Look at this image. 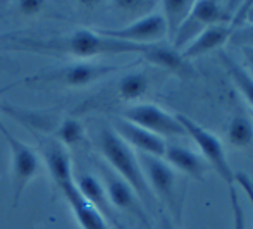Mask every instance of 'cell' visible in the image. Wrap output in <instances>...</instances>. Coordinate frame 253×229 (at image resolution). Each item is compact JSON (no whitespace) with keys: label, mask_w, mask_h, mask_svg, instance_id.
<instances>
[{"label":"cell","mask_w":253,"mask_h":229,"mask_svg":"<svg viewBox=\"0 0 253 229\" xmlns=\"http://www.w3.org/2000/svg\"><path fill=\"white\" fill-rule=\"evenodd\" d=\"M21 83H23V81H19V83H14V85H7V87L0 88V95H2L3 92L10 90V88H14V87H16V85H21ZM0 133L3 135V138H5V139L10 137V131L7 130V126H5V124H3V121H2V116H0Z\"/></svg>","instance_id":"cell-27"},{"label":"cell","mask_w":253,"mask_h":229,"mask_svg":"<svg viewBox=\"0 0 253 229\" xmlns=\"http://www.w3.org/2000/svg\"><path fill=\"white\" fill-rule=\"evenodd\" d=\"M138 160H140L141 171H143L145 180H147V184L153 193V196L159 198L170 210V214L179 221L181 209H183V198H181L179 191H177L176 171L164 159L147 155V153H140Z\"/></svg>","instance_id":"cell-3"},{"label":"cell","mask_w":253,"mask_h":229,"mask_svg":"<svg viewBox=\"0 0 253 229\" xmlns=\"http://www.w3.org/2000/svg\"><path fill=\"white\" fill-rule=\"evenodd\" d=\"M83 124L78 119H64L57 128V139L66 146L76 145V143H80L83 139Z\"/></svg>","instance_id":"cell-21"},{"label":"cell","mask_w":253,"mask_h":229,"mask_svg":"<svg viewBox=\"0 0 253 229\" xmlns=\"http://www.w3.org/2000/svg\"><path fill=\"white\" fill-rule=\"evenodd\" d=\"M123 119L150 131L157 137H186L183 126L174 114L153 105V103H140L127 107L123 112Z\"/></svg>","instance_id":"cell-8"},{"label":"cell","mask_w":253,"mask_h":229,"mask_svg":"<svg viewBox=\"0 0 253 229\" xmlns=\"http://www.w3.org/2000/svg\"><path fill=\"white\" fill-rule=\"evenodd\" d=\"M98 150H100L105 162L112 167L114 173L134 189V193L140 196L141 202L152 203L155 200L147 184V180H145L138 155L127 143H124L117 137V133L112 128H102L100 135H98Z\"/></svg>","instance_id":"cell-2"},{"label":"cell","mask_w":253,"mask_h":229,"mask_svg":"<svg viewBox=\"0 0 253 229\" xmlns=\"http://www.w3.org/2000/svg\"><path fill=\"white\" fill-rule=\"evenodd\" d=\"M227 141L234 148H247L253 141V121L250 116L236 114L227 128Z\"/></svg>","instance_id":"cell-19"},{"label":"cell","mask_w":253,"mask_h":229,"mask_svg":"<svg viewBox=\"0 0 253 229\" xmlns=\"http://www.w3.org/2000/svg\"><path fill=\"white\" fill-rule=\"evenodd\" d=\"M119 71L117 66L110 64H95V62H74L69 66L50 69L23 80V83H42V85H57L66 88H81L95 83V81L107 78Z\"/></svg>","instance_id":"cell-4"},{"label":"cell","mask_w":253,"mask_h":229,"mask_svg":"<svg viewBox=\"0 0 253 229\" xmlns=\"http://www.w3.org/2000/svg\"><path fill=\"white\" fill-rule=\"evenodd\" d=\"M243 60H245V71L253 78V48H248V46H243Z\"/></svg>","instance_id":"cell-26"},{"label":"cell","mask_w":253,"mask_h":229,"mask_svg":"<svg viewBox=\"0 0 253 229\" xmlns=\"http://www.w3.org/2000/svg\"><path fill=\"white\" fill-rule=\"evenodd\" d=\"M250 117H252V121H253V110H250Z\"/></svg>","instance_id":"cell-31"},{"label":"cell","mask_w":253,"mask_h":229,"mask_svg":"<svg viewBox=\"0 0 253 229\" xmlns=\"http://www.w3.org/2000/svg\"><path fill=\"white\" fill-rule=\"evenodd\" d=\"M10 148V166H12V205H19L26 186L37 178L42 169V160L30 145L10 135L5 139Z\"/></svg>","instance_id":"cell-6"},{"label":"cell","mask_w":253,"mask_h":229,"mask_svg":"<svg viewBox=\"0 0 253 229\" xmlns=\"http://www.w3.org/2000/svg\"><path fill=\"white\" fill-rule=\"evenodd\" d=\"M102 176H103V188H105L107 198H109L112 209L121 210V212L127 214V216L134 217L141 226L147 229H152V223L147 216V210L143 207V202L140 200V196L134 193V189L124 180H121L112 169L105 166H100Z\"/></svg>","instance_id":"cell-7"},{"label":"cell","mask_w":253,"mask_h":229,"mask_svg":"<svg viewBox=\"0 0 253 229\" xmlns=\"http://www.w3.org/2000/svg\"><path fill=\"white\" fill-rule=\"evenodd\" d=\"M14 46L28 52L45 53V55H64L78 57V59H90L97 55H119V53H141L143 55L150 45H134L121 42L116 38L103 37L98 31L76 30L69 35L52 37L47 40H35V38H10Z\"/></svg>","instance_id":"cell-1"},{"label":"cell","mask_w":253,"mask_h":229,"mask_svg":"<svg viewBox=\"0 0 253 229\" xmlns=\"http://www.w3.org/2000/svg\"><path fill=\"white\" fill-rule=\"evenodd\" d=\"M143 57L148 62L155 64V66L162 67L169 73L177 74V76H190L191 74V67L188 60L174 46L150 45V48L143 53Z\"/></svg>","instance_id":"cell-16"},{"label":"cell","mask_w":253,"mask_h":229,"mask_svg":"<svg viewBox=\"0 0 253 229\" xmlns=\"http://www.w3.org/2000/svg\"><path fill=\"white\" fill-rule=\"evenodd\" d=\"M60 191L66 196L69 207L73 209V214L81 229H110L105 217L80 193V189L74 184V180L60 186Z\"/></svg>","instance_id":"cell-12"},{"label":"cell","mask_w":253,"mask_h":229,"mask_svg":"<svg viewBox=\"0 0 253 229\" xmlns=\"http://www.w3.org/2000/svg\"><path fill=\"white\" fill-rule=\"evenodd\" d=\"M247 23L253 24V2L250 3V9H248V16H247Z\"/></svg>","instance_id":"cell-30"},{"label":"cell","mask_w":253,"mask_h":229,"mask_svg":"<svg viewBox=\"0 0 253 229\" xmlns=\"http://www.w3.org/2000/svg\"><path fill=\"white\" fill-rule=\"evenodd\" d=\"M103 37L116 38L121 42L134 45H157L162 38L167 37V26L160 12H150L147 16L138 17L131 24L112 30H97Z\"/></svg>","instance_id":"cell-9"},{"label":"cell","mask_w":253,"mask_h":229,"mask_svg":"<svg viewBox=\"0 0 253 229\" xmlns=\"http://www.w3.org/2000/svg\"><path fill=\"white\" fill-rule=\"evenodd\" d=\"M74 180V184L76 188L80 189V193L102 214L103 217L107 219V223H110L112 219L117 217V212L112 209L110 205L109 198H107V193H105V188H103L102 181L98 178H95L93 174L90 173H84V174H80V176L73 178Z\"/></svg>","instance_id":"cell-15"},{"label":"cell","mask_w":253,"mask_h":229,"mask_svg":"<svg viewBox=\"0 0 253 229\" xmlns=\"http://www.w3.org/2000/svg\"><path fill=\"white\" fill-rule=\"evenodd\" d=\"M229 200L231 207H233V216H234V228L233 229H247V219H245L243 205L240 202V193H238L236 184H229Z\"/></svg>","instance_id":"cell-22"},{"label":"cell","mask_w":253,"mask_h":229,"mask_svg":"<svg viewBox=\"0 0 253 229\" xmlns=\"http://www.w3.org/2000/svg\"><path fill=\"white\" fill-rule=\"evenodd\" d=\"M110 224H114V228H116V229H127V228L124 226V224L119 221V217H116V219H112V221H110Z\"/></svg>","instance_id":"cell-29"},{"label":"cell","mask_w":253,"mask_h":229,"mask_svg":"<svg viewBox=\"0 0 253 229\" xmlns=\"http://www.w3.org/2000/svg\"><path fill=\"white\" fill-rule=\"evenodd\" d=\"M160 5H162L160 14H162L167 26V37L172 40L179 26L190 16L191 9H193V0H166Z\"/></svg>","instance_id":"cell-17"},{"label":"cell","mask_w":253,"mask_h":229,"mask_svg":"<svg viewBox=\"0 0 253 229\" xmlns=\"http://www.w3.org/2000/svg\"><path fill=\"white\" fill-rule=\"evenodd\" d=\"M159 229H177V228L174 226V223L169 219V217H167V216H162V217H160Z\"/></svg>","instance_id":"cell-28"},{"label":"cell","mask_w":253,"mask_h":229,"mask_svg":"<svg viewBox=\"0 0 253 229\" xmlns=\"http://www.w3.org/2000/svg\"><path fill=\"white\" fill-rule=\"evenodd\" d=\"M148 87H150V80L145 73L141 71L127 73L117 83V95L123 100H136L148 92Z\"/></svg>","instance_id":"cell-20"},{"label":"cell","mask_w":253,"mask_h":229,"mask_svg":"<svg viewBox=\"0 0 253 229\" xmlns=\"http://www.w3.org/2000/svg\"><path fill=\"white\" fill-rule=\"evenodd\" d=\"M42 155H43L48 174L59 188L73 181L71 153L66 145H62L57 138H43L42 139Z\"/></svg>","instance_id":"cell-11"},{"label":"cell","mask_w":253,"mask_h":229,"mask_svg":"<svg viewBox=\"0 0 253 229\" xmlns=\"http://www.w3.org/2000/svg\"><path fill=\"white\" fill-rule=\"evenodd\" d=\"M112 130L116 131L117 137L123 139L124 143H127L131 148L134 146V148L140 150V153H147V155L164 159V153H166V146H167L164 138L157 137V135L136 126V124L129 123V121L123 119V117L114 121Z\"/></svg>","instance_id":"cell-10"},{"label":"cell","mask_w":253,"mask_h":229,"mask_svg":"<svg viewBox=\"0 0 253 229\" xmlns=\"http://www.w3.org/2000/svg\"><path fill=\"white\" fill-rule=\"evenodd\" d=\"M234 184L240 186L245 191V195L248 196V202H250L252 210H253V181L250 180V176L245 173H234Z\"/></svg>","instance_id":"cell-24"},{"label":"cell","mask_w":253,"mask_h":229,"mask_svg":"<svg viewBox=\"0 0 253 229\" xmlns=\"http://www.w3.org/2000/svg\"><path fill=\"white\" fill-rule=\"evenodd\" d=\"M17 7H19V10L23 14H35L38 12V10L43 7V3L42 2H35V0H24V2H17Z\"/></svg>","instance_id":"cell-25"},{"label":"cell","mask_w":253,"mask_h":229,"mask_svg":"<svg viewBox=\"0 0 253 229\" xmlns=\"http://www.w3.org/2000/svg\"><path fill=\"white\" fill-rule=\"evenodd\" d=\"M177 121L183 126L186 137H190L197 143V146L202 150L203 157H205V162H209L210 166L215 169V173L222 178L224 181L229 184H234V171L229 166V160H227L226 150H224L220 139L212 135L209 130L202 128L198 123H195L193 119H190L184 114H176Z\"/></svg>","instance_id":"cell-5"},{"label":"cell","mask_w":253,"mask_h":229,"mask_svg":"<svg viewBox=\"0 0 253 229\" xmlns=\"http://www.w3.org/2000/svg\"><path fill=\"white\" fill-rule=\"evenodd\" d=\"M219 57H220V60H222L226 71L229 73V76L233 78V81L238 87V90H240L241 95L247 98L248 105H250L252 110H253V78L247 73V71H245L243 66H240V64H238L233 57L227 55L226 52H220Z\"/></svg>","instance_id":"cell-18"},{"label":"cell","mask_w":253,"mask_h":229,"mask_svg":"<svg viewBox=\"0 0 253 229\" xmlns=\"http://www.w3.org/2000/svg\"><path fill=\"white\" fill-rule=\"evenodd\" d=\"M229 44L233 46H240V48H243V46L253 48V24L234 30L229 38Z\"/></svg>","instance_id":"cell-23"},{"label":"cell","mask_w":253,"mask_h":229,"mask_svg":"<svg viewBox=\"0 0 253 229\" xmlns=\"http://www.w3.org/2000/svg\"><path fill=\"white\" fill-rule=\"evenodd\" d=\"M231 35H233L231 24H213V26H209L207 30H203L181 53H183L184 59L190 60L203 55V53L219 50L226 42H229Z\"/></svg>","instance_id":"cell-13"},{"label":"cell","mask_w":253,"mask_h":229,"mask_svg":"<svg viewBox=\"0 0 253 229\" xmlns=\"http://www.w3.org/2000/svg\"><path fill=\"white\" fill-rule=\"evenodd\" d=\"M164 160L169 164L172 169L193 178V180L203 181V174L207 173V162L200 155H197L191 150L184 148L181 145H167Z\"/></svg>","instance_id":"cell-14"}]
</instances>
